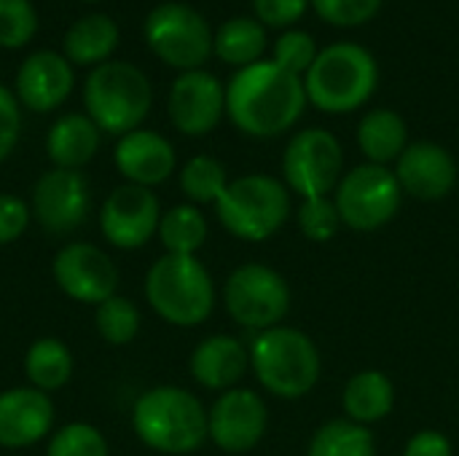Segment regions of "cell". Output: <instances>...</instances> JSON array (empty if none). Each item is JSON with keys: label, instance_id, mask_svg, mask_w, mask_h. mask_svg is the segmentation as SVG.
Here are the masks:
<instances>
[{"label": "cell", "instance_id": "cell-41", "mask_svg": "<svg viewBox=\"0 0 459 456\" xmlns=\"http://www.w3.org/2000/svg\"><path fill=\"white\" fill-rule=\"evenodd\" d=\"M86 3H97V0H86Z\"/></svg>", "mask_w": 459, "mask_h": 456}, {"label": "cell", "instance_id": "cell-39", "mask_svg": "<svg viewBox=\"0 0 459 456\" xmlns=\"http://www.w3.org/2000/svg\"><path fill=\"white\" fill-rule=\"evenodd\" d=\"M22 132V113H19V99L13 91H8L0 83V164L13 153Z\"/></svg>", "mask_w": 459, "mask_h": 456}, {"label": "cell", "instance_id": "cell-10", "mask_svg": "<svg viewBox=\"0 0 459 456\" xmlns=\"http://www.w3.org/2000/svg\"><path fill=\"white\" fill-rule=\"evenodd\" d=\"M148 48L175 70H202L212 56V30L207 19L186 3H161L145 19Z\"/></svg>", "mask_w": 459, "mask_h": 456}, {"label": "cell", "instance_id": "cell-29", "mask_svg": "<svg viewBox=\"0 0 459 456\" xmlns=\"http://www.w3.org/2000/svg\"><path fill=\"white\" fill-rule=\"evenodd\" d=\"M307 456H377V438L371 427L350 419H331L315 430Z\"/></svg>", "mask_w": 459, "mask_h": 456}, {"label": "cell", "instance_id": "cell-1", "mask_svg": "<svg viewBox=\"0 0 459 456\" xmlns=\"http://www.w3.org/2000/svg\"><path fill=\"white\" fill-rule=\"evenodd\" d=\"M307 102L304 78L274 59L239 67L226 86V116L242 134L258 140L285 134L304 116Z\"/></svg>", "mask_w": 459, "mask_h": 456}, {"label": "cell", "instance_id": "cell-21", "mask_svg": "<svg viewBox=\"0 0 459 456\" xmlns=\"http://www.w3.org/2000/svg\"><path fill=\"white\" fill-rule=\"evenodd\" d=\"M191 379L212 392H226L239 387L250 371V349L229 333H215L202 339L188 357Z\"/></svg>", "mask_w": 459, "mask_h": 456}, {"label": "cell", "instance_id": "cell-11", "mask_svg": "<svg viewBox=\"0 0 459 456\" xmlns=\"http://www.w3.org/2000/svg\"><path fill=\"white\" fill-rule=\"evenodd\" d=\"M344 175V151L336 134L320 126L293 134L282 153V183L301 199L331 196Z\"/></svg>", "mask_w": 459, "mask_h": 456}, {"label": "cell", "instance_id": "cell-37", "mask_svg": "<svg viewBox=\"0 0 459 456\" xmlns=\"http://www.w3.org/2000/svg\"><path fill=\"white\" fill-rule=\"evenodd\" d=\"M309 8V0H253V11L255 19L264 27H290L293 22H299Z\"/></svg>", "mask_w": 459, "mask_h": 456}, {"label": "cell", "instance_id": "cell-36", "mask_svg": "<svg viewBox=\"0 0 459 456\" xmlns=\"http://www.w3.org/2000/svg\"><path fill=\"white\" fill-rule=\"evenodd\" d=\"M309 3H312L315 13L333 27L366 24L382 8V0H309Z\"/></svg>", "mask_w": 459, "mask_h": 456}, {"label": "cell", "instance_id": "cell-35", "mask_svg": "<svg viewBox=\"0 0 459 456\" xmlns=\"http://www.w3.org/2000/svg\"><path fill=\"white\" fill-rule=\"evenodd\" d=\"M315 56H317V46H315V40H312L309 32L288 30L274 43V62L282 70H288V73H293L299 78L307 75V70L312 67Z\"/></svg>", "mask_w": 459, "mask_h": 456}, {"label": "cell", "instance_id": "cell-23", "mask_svg": "<svg viewBox=\"0 0 459 456\" xmlns=\"http://www.w3.org/2000/svg\"><path fill=\"white\" fill-rule=\"evenodd\" d=\"M100 129L86 113H67L56 118L46 134V153L56 169L86 167L100 148Z\"/></svg>", "mask_w": 459, "mask_h": 456}, {"label": "cell", "instance_id": "cell-17", "mask_svg": "<svg viewBox=\"0 0 459 456\" xmlns=\"http://www.w3.org/2000/svg\"><path fill=\"white\" fill-rule=\"evenodd\" d=\"M393 172L398 177L403 196H411L417 202L446 199L455 191L459 177L455 156L433 140L409 142L401 159L395 161Z\"/></svg>", "mask_w": 459, "mask_h": 456}, {"label": "cell", "instance_id": "cell-18", "mask_svg": "<svg viewBox=\"0 0 459 456\" xmlns=\"http://www.w3.org/2000/svg\"><path fill=\"white\" fill-rule=\"evenodd\" d=\"M73 83V65L65 54L40 48L24 56L16 70V99L32 113H51L70 97Z\"/></svg>", "mask_w": 459, "mask_h": 456}, {"label": "cell", "instance_id": "cell-7", "mask_svg": "<svg viewBox=\"0 0 459 456\" xmlns=\"http://www.w3.org/2000/svg\"><path fill=\"white\" fill-rule=\"evenodd\" d=\"M212 207L218 223L242 242L272 239L288 223L293 210L288 185L261 172L229 180Z\"/></svg>", "mask_w": 459, "mask_h": 456}, {"label": "cell", "instance_id": "cell-14", "mask_svg": "<svg viewBox=\"0 0 459 456\" xmlns=\"http://www.w3.org/2000/svg\"><path fill=\"white\" fill-rule=\"evenodd\" d=\"M91 207L89 180L81 169H48L32 185L30 212L48 234H70L86 223Z\"/></svg>", "mask_w": 459, "mask_h": 456}, {"label": "cell", "instance_id": "cell-19", "mask_svg": "<svg viewBox=\"0 0 459 456\" xmlns=\"http://www.w3.org/2000/svg\"><path fill=\"white\" fill-rule=\"evenodd\" d=\"M54 427V403L35 387L0 392V449H27L40 443Z\"/></svg>", "mask_w": 459, "mask_h": 456}, {"label": "cell", "instance_id": "cell-9", "mask_svg": "<svg viewBox=\"0 0 459 456\" xmlns=\"http://www.w3.org/2000/svg\"><path fill=\"white\" fill-rule=\"evenodd\" d=\"M401 202L403 191L398 185L395 172L390 167L368 161L344 172L333 191V204L339 210L342 226L360 234L379 231L393 223L401 210Z\"/></svg>", "mask_w": 459, "mask_h": 456}, {"label": "cell", "instance_id": "cell-12", "mask_svg": "<svg viewBox=\"0 0 459 456\" xmlns=\"http://www.w3.org/2000/svg\"><path fill=\"white\" fill-rule=\"evenodd\" d=\"M269 430L266 400L247 387H234L218 395L207 409V438L226 454H245L255 449Z\"/></svg>", "mask_w": 459, "mask_h": 456}, {"label": "cell", "instance_id": "cell-6", "mask_svg": "<svg viewBox=\"0 0 459 456\" xmlns=\"http://www.w3.org/2000/svg\"><path fill=\"white\" fill-rule=\"evenodd\" d=\"M145 298L164 323L196 328L215 309V282L196 255L164 253L145 274Z\"/></svg>", "mask_w": 459, "mask_h": 456}, {"label": "cell", "instance_id": "cell-22", "mask_svg": "<svg viewBox=\"0 0 459 456\" xmlns=\"http://www.w3.org/2000/svg\"><path fill=\"white\" fill-rule=\"evenodd\" d=\"M342 409L344 419L371 427L387 419L395 409V384L385 371L366 368L347 379L342 390Z\"/></svg>", "mask_w": 459, "mask_h": 456}, {"label": "cell", "instance_id": "cell-38", "mask_svg": "<svg viewBox=\"0 0 459 456\" xmlns=\"http://www.w3.org/2000/svg\"><path fill=\"white\" fill-rule=\"evenodd\" d=\"M30 220H32V212L19 196L0 194V247L13 245L27 231Z\"/></svg>", "mask_w": 459, "mask_h": 456}, {"label": "cell", "instance_id": "cell-4", "mask_svg": "<svg viewBox=\"0 0 459 456\" xmlns=\"http://www.w3.org/2000/svg\"><path fill=\"white\" fill-rule=\"evenodd\" d=\"M247 349L250 371L255 374L258 384L280 400H301L320 382V349L299 328L277 325L255 333Z\"/></svg>", "mask_w": 459, "mask_h": 456}, {"label": "cell", "instance_id": "cell-31", "mask_svg": "<svg viewBox=\"0 0 459 456\" xmlns=\"http://www.w3.org/2000/svg\"><path fill=\"white\" fill-rule=\"evenodd\" d=\"M140 309L134 306V301L124 298V296H113L105 304L97 306L94 312V325L100 339H105L113 347H124L129 341H134V336L140 333Z\"/></svg>", "mask_w": 459, "mask_h": 456}, {"label": "cell", "instance_id": "cell-15", "mask_svg": "<svg viewBox=\"0 0 459 456\" xmlns=\"http://www.w3.org/2000/svg\"><path fill=\"white\" fill-rule=\"evenodd\" d=\"M161 207L151 188L124 183L110 191L100 210V228L118 250H137L159 234Z\"/></svg>", "mask_w": 459, "mask_h": 456}, {"label": "cell", "instance_id": "cell-2", "mask_svg": "<svg viewBox=\"0 0 459 456\" xmlns=\"http://www.w3.org/2000/svg\"><path fill=\"white\" fill-rule=\"evenodd\" d=\"M132 430L143 446L159 454H194L207 441V409L191 390L161 384L137 398Z\"/></svg>", "mask_w": 459, "mask_h": 456}, {"label": "cell", "instance_id": "cell-20", "mask_svg": "<svg viewBox=\"0 0 459 456\" xmlns=\"http://www.w3.org/2000/svg\"><path fill=\"white\" fill-rule=\"evenodd\" d=\"M116 169L126 177L132 185L153 188L169 180L175 172L178 156L172 142L151 129H134L124 137H118L113 151Z\"/></svg>", "mask_w": 459, "mask_h": 456}, {"label": "cell", "instance_id": "cell-26", "mask_svg": "<svg viewBox=\"0 0 459 456\" xmlns=\"http://www.w3.org/2000/svg\"><path fill=\"white\" fill-rule=\"evenodd\" d=\"M266 51V27L253 16H234L223 22L212 35V54L237 67L261 62Z\"/></svg>", "mask_w": 459, "mask_h": 456}, {"label": "cell", "instance_id": "cell-28", "mask_svg": "<svg viewBox=\"0 0 459 456\" xmlns=\"http://www.w3.org/2000/svg\"><path fill=\"white\" fill-rule=\"evenodd\" d=\"M159 239L169 255H196L207 242V218L196 204H175L161 212Z\"/></svg>", "mask_w": 459, "mask_h": 456}, {"label": "cell", "instance_id": "cell-8", "mask_svg": "<svg viewBox=\"0 0 459 456\" xmlns=\"http://www.w3.org/2000/svg\"><path fill=\"white\" fill-rule=\"evenodd\" d=\"M288 280L266 263L237 266L223 285V306L229 317L247 331L264 333L285 323L290 312Z\"/></svg>", "mask_w": 459, "mask_h": 456}, {"label": "cell", "instance_id": "cell-24", "mask_svg": "<svg viewBox=\"0 0 459 456\" xmlns=\"http://www.w3.org/2000/svg\"><path fill=\"white\" fill-rule=\"evenodd\" d=\"M409 145V126L401 113L390 108L368 110L358 124V148L368 164L387 167L401 159Z\"/></svg>", "mask_w": 459, "mask_h": 456}, {"label": "cell", "instance_id": "cell-33", "mask_svg": "<svg viewBox=\"0 0 459 456\" xmlns=\"http://www.w3.org/2000/svg\"><path fill=\"white\" fill-rule=\"evenodd\" d=\"M296 223H299V231L304 234V239H309L315 245L331 242L342 228V218H339V210L333 204V196L301 199V207L296 212Z\"/></svg>", "mask_w": 459, "mask_h": 456}, {"label": "cell", "instance_id": "cell-25", "mask_svg": "<svg viewBox=\"0 0 459 456\" xmlns=\"http://www.w3.org/2000/svg\"><path fill=\"white\" fill-rule=\"evenodd\" d=\"M118 46V24L108 13H86L65 32V59L81 67H97L110 59Z\"/></svg>", "mask_w": 459, "mask_h": 456}, {"label": "cell", "instance_id": "cell-40", "mask_svg": "<svg viewBox=\"0 0 459 456\" xmlns=\"http://www.w3.org/2000/svg\"><path fill=\"white\" fill-rule=\"evenodd\" d=\"M403 456H455V449L441 430H420L409 438Z\"/></svg>", "mask_w": 459, "mask_h": 456}, {"label": "cell", "instance_id": "cell-32", "mask_svg": "<svg viewBox=\"0 0 459 456\" xmlns=\"http://www.w3.org/2000/svg\"><path fill=\"white\" fill-rule=\"evenodd\" d=\"M46 456H110V449L94 425L70 422L51 435Z\"/></svg>", "mask_w": 459, "mask_h": 456}, {"label": "cell", "instance_id": "cell-34", "mask_svg": "<svg viewBox=\"0 0 459 456\" xmlns=\"http://www.w3.org/2000/svg\"><path fill=\"white\" fill-rule=\"evenodd\" d=\"M38 32V11L32 0H0V46L22 48Z\"/></svg>", "mask_w": 459, "mask_h": 456}, {"label": "cell", "instance_id": "cell-27", "mask_svg": "<svg viewBox=\"0 0 459 456\" xmlns=\"http://www.w3.org/2000/svg\"><path fill=\"white\" fill-rule=\"evenodd\" d=\"M24 374L30 387L46 395L62 390L73 376V355L67 344L54 336L35 339L24 355Z\"/></svg>", "mask_w": 459, "mask_h": 456}, {"label": "cell", "instance_id": "cell-5", "mask_svg": "<svg viewBox=\"0 0 459 456\" xmlns=\"http://www.w3.org/2000/svg\"><path fill=\"white\" fill-rule=\"evenodd\" d=\"M153 105V89L148 75L121 59H108L97 65L83 83V108L86 116L97 124L100 132L124 137L145 121Z\"/></svg>", "mask_w": 459, "mask_h": 456}, {"label": "cell", "instance_id": "cell-16", "mask_svg": "<svg viewBox=\"0 0 459 456\" xmlns=\"http://www.w3.org/2000/svg\"><path fill=\"white\" fill-rule=\"evenodd\" d=\"M167 113L180 134L204 137L221 124L226 113V89L207 70L180 73L169 89Z\"/></svg>", "mask_w": 459, "mask_h": 456}, {"label": "cell", "instance_id": "cell-3", "mask_svg": "<svg viewBox=\"0 0 459 456\" xmlns=\"http://www.w3.org/2000/svg\"><path fill=\"white\" fill-rule=\"evenodd\" d=\"M379 86V65L360 43H333L317 51L304 75L309 105L323 113L344 116L363 108Z\"/></svg>", "mask_w": 459, "mask_h": 456}, {"label": "cell", "instance_id": "cell-13", "mask_svg": "<svg viewBox=\"0 0 459 456\" xmlns=\"http://www.w3.org/2000/svg\"><path fill=\"white\" fill-rule=\"evenodd\" d=\"M51 274L56 288L78 304H105L118 290V269L113 258L89 242L65 245L54 261Z\"/></svg>", "mask_w": 459, "mask_h": 456}, {"label": "cell", "instance_id": "cell-30", "mask_svg": "<svg viewBox=\"0 0 459 456\" xmlns=\"http://www.w3.org/2000/svg\"><path fill=\"white\" fill-rule=\"evenodd\" d=\"M226 185L229 172L215 156L199 153L188 159L180 169V191L188 199V204H215Z\"/></svg>", "mask_w": 459, "mask_h": 456}]
</instances>
